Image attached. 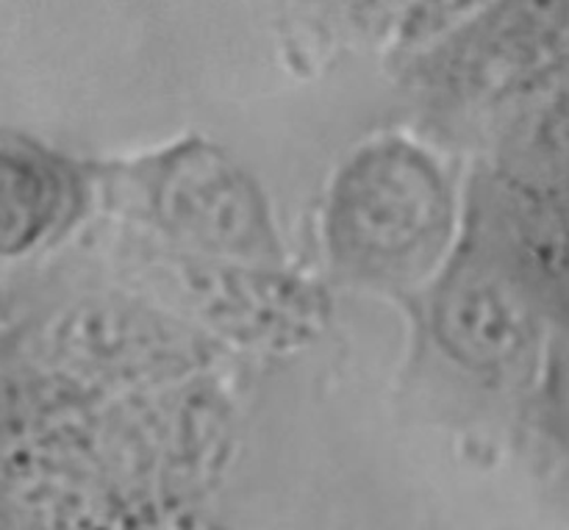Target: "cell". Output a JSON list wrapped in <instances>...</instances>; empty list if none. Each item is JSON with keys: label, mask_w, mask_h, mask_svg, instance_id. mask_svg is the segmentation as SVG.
I'll list each match as a JSON object with an SVG mask.
<instances>
[{"label": "cell", "mask_w": 569, "mask_h": 530, "mask_svg": "<svg viewBox=\"0 0 569 530\" xmlns=\"http://www.w3.org/2000/svg\"><path fill=\"white\" fill-rule=\"evenodd\" d=\"M450 226L442 172L406 142H381L356 156L331 192V242L361 270L403 276L426 267Z\"/></svg>", "instance_id": "6da1fadb"}, {"label": "cell", "mask_w": 569, "mask_h": 530, "mask_svg": "<svg viewBox=\"0 0 569 530\" xmlns=\"http://www.w3.org/2000/svg\"><path fill=\"white\" fill-rule=\"evenodd\" d=\"M569 70V0H498L433 56L431 78L456 100H495Z\"/></svg>", "instance_id": "7a4b0ae2"}, {"label": "cell", "mask_w": 569, "mask_h": 530, "mask_svg": "<svg viewBox=\"0 0 569 530\" xmlns=\"http://www.w3.org/2000/svg\"><path fill=\"white\" fill-rule=\"evenodd\" d=\"M170 298L200 320L242 342L261 348H295L326 322L320 289L278 272L226 264L214 256L156 261Z\"/></svg>", "instance_id": "3957f363"}, {"label": "cell", "mask_w": 569, "mask_h": 530, "mask_svg": "<svg viewBox=\"0 0 569 530\" xmlns=\"http://www.w3.org/2000/svg\"><path fill=\"white\" fill-rule=\"evenodd\" d=\"M153 206L167 231L203 256L261 261L276 253L259 189L214 148L176 150L156 176Z\"/></svg>", "instance_id": "277c9868"}, {"label": "cell", "mask_w": 569, "mask_h": 530, "mask_svg": "<svg viewBox=\"0 0 569 530\" xmlns=\"http://www.w3.org/2000/svg\"><path fill=\"white\" fill-rule=\"evenodd\" d=\"M53 342L67 364L103 381L170 376L194 367L203 353L192 331L120 298L76 306L56 326Z\"/></svg>", "instance_id": "5b68a950"}, {"label": "cell", "mask_w": 569, "mask_h": 530, "mask_svg": "<svg viewBox=\"0 0 569 530\" xmlns=\"http://www.w3.org/2000/svg\"><path fill=\"white\" fill-rule=\"evenodd\" d=\"M442 348L481 372L509 370L533 344V317L509 276L483 264L456 267L433 303Z\"/></svg>", "instance_id": "8992f818"}, {"label": "cell", "mask_w": 569, "mask_h": 530, "mask_svg": "<svg viewBox=\"0 0 569 530\" xmlns=\"http://www.w3.org/2000/svg\"><path fill=\"white\" fill-rule=\"evenodd\" d=\"M61 209V181L26 150H3L0 161V244L22 253L42 239Z\"/></svg>", "instance_id": "52a82bcc"}, {"label": "cell", "mask_w": 569, "mask_h": 530, "mask_svg": "<svg viewBox=\"0 0 569 530\" xmlns=\"http://www.w3.org/2000/svg\"><path fill=\"white\" fill-rule=\"evenodd\" d=\"M498 0H411L398 17V42L403 48L439 42L487 14Z\"/></svg>", "instance_id": "ba28073f"}, {"label": "cell", "mask_w": 569, "mask_h": 530, "mask_svg": "<svg viewBox=\"0 0 569 530\" xmlns=\"http://www.w3.org/2000/svg\"><path fill=\"white\" fill-rule=\"evenodd\" d=\"M411 0H353V6L359 9L361 17L367 20H383L389 14H403V9Z\"/></svg>", "instance_id": "9c48e42d"}]
</instances>
